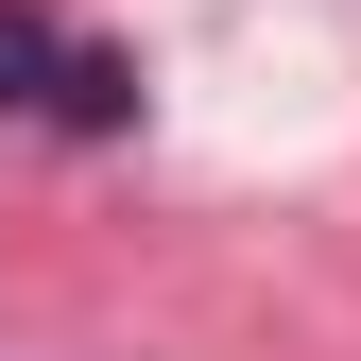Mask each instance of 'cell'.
Masks as SVG:
<instances>
[{"label": "cell", "mask_w": 361, "mask_h": 361, "mask_svg": "<svg viewBox=\"0 0 361 361\" xmlns=\"http://www.w3.org/2000/svg\"><path fill=\"white\" fill-rule=\"evenodd\" d=\"M52 0H0V121H35V86H52Z\"/></svg>", "instance_id": "2"}, {"label": "cell", "mask_w": 361, "mask_h": 361, "mask_svg": "<svg viewBox=\"0 0 361 361\" xmlns=\"http://www.w3.org/2000/svg\"><path fill=\"white\" fill-rule=\"evenodd\" d=\"M138 52H121V35H69L52 52V86H35V121H52V138H138Z\"/></svg>", "instance_id": "1"}]
</instances>
